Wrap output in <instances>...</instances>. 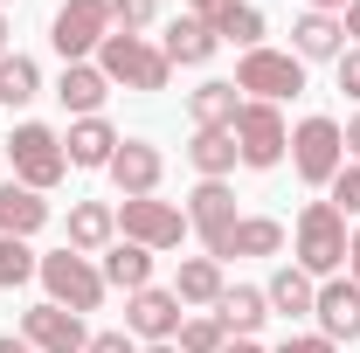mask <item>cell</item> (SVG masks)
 <instances>
[{
	"instance_id": "cell-1",
	"label": "cell",
	"mask_w": 360,
	"mask_h": 353,
	"mask_svg": "<svg viewBox=\"0 0 360 353\" xmlns=\"http://www.w3.org/2000/svg\"><path fill=\"white\" fill-rule=\"evenodd\" d=\"M291 167H298L305 187H333L340 167H347V132H340V118H326V111L298 118V125H291Z\"/></svg>"
},
{
	"instance_id": "cell-2",
	"label": "cell",
	"mask_w": 360,
	"mask_h": 353,
	"mask_svg": "<svg viewBox=\"0 0 360 353\" xmlns=\"http://www.w3.org/2000/svg\"><path fill=\"white\" fill-rule=\"evenodd\" d=\"M298 270L305 277H340L347 270V215L333 201H305L298 208Z\"/></svg>"
},
{
	"instance_id": "cell-3",
	"label": "cell",
	"mask_w": 360,
	"mask_h": 353,
	"mask_svg": "<svg viewBox=\"0 0 360 353\" xmlns=\"http://www.w3.org/2000/svg\"><path fill=\"white\" fill-rule=\"evenodd\" d=\"M111 84L125 90H167V77H174V63H167V49L146 42V35H104V49L90 56Z\"/></svg>"
},
{
	"instance_id": "cell-4",
	"label": "cell",
	"mask_w": 360,
	"mask_h": 353,
	"mask_svg": "<svg viewBox=\"0 0 360 353\" xmlns=\"http://www.w3.org/2000/svg\"><path fill=\"white\" fill-rule=\"evenodd\" d=\"M7 167H14V180L21 187H35V194H49L56 180L70 174V153H63V132H49V125H14L7 132Z\"/></svg>"
},
{
	"instance_id": "cell-5",
	"label": "cell",
	"mask_w": 360,
	"mask_h": 353,
	"mask_svg": "<svg viewBox=\"0 0 360 353\" xmlns=\"http://www.w3.org/2000/svg\"><path fill=\"white\" fill-rule=\"evenodd\" d=\"M35 277L49 284V305L77 312V319H84V312H97V305H104V291H111V284H104V270L90 264V257H77L70 243H63L56 257H42V270H35Z\"/></svg>"
},
{
	"instance_id": "cell-6",
	"label": "cell",
	"mask_w": 360,
	"mask_h": 353,
	"mask_svg": "<svg viewBox=\"0 0 360 353\" xmlns=\"http://www.w3.org/2000/svg\"><path fill=\"white\" fill-rule=\"evenodd\" d=\"M111 35V0H63L56 21H49V42L63 63H90Z\"/></svg>"
},
{
	"instance_id": "cell-7",
	"label": "cell",
	"mask_w": 360,
	"mask_h": 353,
	"mask_svg": "<svg viewBox=\"0 0 360 353\" xmlns=\"http://www.w3.org/2000/svg\"><path fill=\"white\" fill-rule=\"evenodd\" d=\"M236 153H243V167L270 174V167L291 153V125H284V111H277V104H257V97H243V111H236Z\"/></svg>"
},
{
	"instance_id": "cell-8",
	"label": "cell",
	"mask_w": 360,
	"mask_h": 353,
	"mask_svg": "<svg viewBox=\"0 0 360 353\" xmlns=\"http://www.w3.org/2000/svg\"><path fill=\"white\" fill-rule=\"evenodd\" d=\"M118 236L139 243V250H180L187 243V208L174 201H160V194H146V201H118Z\"/></svg>"
},
{
	"instance_id": "cell-9",
	"label": "cell",
	"mask_w": 360,
	"mask_h": 353,
	"mask_svg": "<svg viewBox=\"0 0 360 353\" xmlns=\"http://www.w3.org/2000/svg\"><path fill=\"white\" fill-rule=\"evenodd\" d=\"M236 90H250L257 104H284V97L305 90V63H298L291 49H250V56L236 63Z\"/></svg>"
},
{
	"instance_id": "cell-10",
	"label": "cell",
	"mask_w": 360,
	"mask_h": 353,
	"mask_svg": "<svg viewBox=\"0 0 360 353\" xmlns=\"http://www.w3.org/2000/svg\"><path fill=\"white\" fill-rule=\"evenodd\" d=\"M111 187L125 194V201H146V194H160V174H167V153L153 146V139H125L118 153H111Z\"/></svg>"
},
{
	"instance_id": "cell-11",
	"label": "cell",
	"mask_w": 360,
	"mask_h": 353,
	"mask_svg": "<svg viewBox=\"0 0 360 353\" xmlns=\"http://www.w3.org/2000/svg\"><path fill=\"white\" fill-rule=\"evenodd\" d=\"M180 319H187V312H180L174 284H167V291H160V284H146V291H132V298H125V333H132V340L167 347V340L180 333Z\"/></svg>"
},
{
	"instance_id": "cell-12",
	"label": "cell",
	"mask_w": 360,
	"mask_h": 353,
	"mask_svg": "<svg viewBox=\"0 0 360 353\" xmlns=\"http://www.w3.org/2000/svg\"><path fill=\"white\" fill-rule=\"evenodd\" d=\"M284 250V222L270 215H236L222 236H208V257L215 264H236V257H277Z\"/></svg>"
},
{
	"instance_id": "cell-13",
	"label": "cell",
	"mask_w": 360,
	"mask_h": 353,
	"mask_svg": "<svg viewBox=\"0 0 360 353\" xmlns=\"http://www.w3.org/2000/svg\"><path fill=\"white\" fill-rule=\"evenodd\" d=\"M21 340H28L35 353H84L90 347L84 319L63 312V305H28V312H21Z\"/></svg>"
},
{
	"instance_id": "cell-14",
	"label": "cell",
	"mask_w": 360,
	"mask_h": 353,
	"mask_svg": "<svg viewBox=\"0 0 360 353\" xmlns=\"http://www.w3.org/2000/svg\"><path fill=\"white\" fill-rule=\"evenodd\" d=\"M312 319H319V333L340 347V340H360V284L354 277H326L319 284V298H312Z\"/></svg>"
},
{
	"instance_id": "cell-15",
	"label": "cell",
	"mask_w": 360,
	"mask_h": 353,
	"mask_svg": "<svg viewBox=\"0 0 360 353\" xmlns=\"http://www.w3.org/2000/svg\"><path fill=\"white\" fill-rule=\"evenodd\" d=\"M104 97H111V77H104L97 63H63V77H56V104H63L70 118H97Z\"/></svg>"
},
{
	"instance_id": "cell-16",
	"label": "cell",
	"mask_w": 360,
	"mask_h": 353,
	"mask_svg": "<svg viewBox=\"0 0 360 353\" xmlns=\"http://www.w3.org/2000/svg\"><path fill=\"white\" fill-rule=\"evenodd\" d=\"M291 56L298 63H340L347 56V28H340V14H298V28H291Z\"/></svg>"
},
{
	"instance_id": "cell-17",
	"label": "cell",
	"mask_w": 360,
	"mask_h": 353,
	"mask_svg": "<svg viewBox=\"0 0 360 353\" xmlns=\"http://www.w3.org/2000/svg\"><path fill=\"white\" fill-rule=\"evenodd\" d=\"M125 139L118 125L97 111V118H70V132H63V153H70V167H111V153H118Z\"/></svg>"
},
{
	"instance_id": "cell-18",
	"label": "cell",
	"mask_w": 360,
	"mask_h": 353,
	"mask_svg": "<svg viewBox=\"0 0 360 353\" xmlns=\"http://www.w3.org/2000/svg\"><path fill=\"white\" fill-rule=\"evenodd\" d=\"M160 49H167V63H174V70H194V63H208V56L222 49V35H215V21H201V14H174Z\"/></svg>"
},
{
	"instance_id": "cell-19",
	"label": "cell",
	"mask_w": 360,
	"mask_h": 353,
	"mask_svg": "<svg viewBox=\"0 0 360 353\" xmlns=\"http://www.w3.org/2000/svg\"><path fill=\"white\" fill-rule=\"evenodd\" d=\"M118 243V208L111 201H77L70 208V250L77 257H97V250H111Z\"/></svg>"
},
{
	"instance_id": "cell-20",
	"label": "cell",
	"mask_w": 360,
	"mask_h": 353,
	"mask_svg": "<svg viewBox=\"0 0 360 353\" xmlns=\"http://www.w3.org/2000/svg\"><path fill=\"white\" fill-rule=\"evenodd\" d=\"M187 111H194V132H229L236 111H243V90L222 84V77H208L201 90H187Z\"/></svg>"
},
{
	"instance_id": "cell-21",
	"label": "cell",
	"mask_w": 360,
	"mask_h": 353,
	"mask_svg": "<svg viewBox=\"0 0 360 353\" xmlns=\"http://www.w3.org/2000/svg\"><path fill=\"white\" fill-rule=\"evenodd\" d=\"M215 319H222V333L250 340V333H257V326L270 319V298H264V284H229L222 298H215Z\"/></svg>"
},
{
	"instance_id": "cell-22",
	"label": "cell",
	"mask_w": 360,
	"mask_h": 353,
	"mask_svg": "<svg viewBox=\"0 0 360 353\" xmlns=\"http://www.w3.org/2000/svg\"><path fill=\"white\" fill-rule=\"evenodd\" d=\"M49 222V201L35 194V187H21V180H0V236H35Z\"/></svg>"
},
{
	"instance_id": "cell-23",
	"label": "cell",
	"mask_w": 360,
	"mask_h": 353,
	"mask_svg": "<svg viewBox=\"0 0 360 353\" xmlns=\"http://www.w3.org/2000/svg\"><path fill=\"white\" fill-rule=\"evenodd\" d=\"M229 222H236V194H229V180H201V187L187 194V229H201V243H208V236H222Z\"/></svg>"
},
{
	"instance_id": "cell-24",
	"label": "cell",
	"mask_w": 360,
	"mask_h": 353,
	"mask_svg": "<svg viewBox=\"0 0 360 353\" xmlns=\"http://www.w3.org/2000/svg\"><path fill=\"white\" fill-rule=\"evenodd\" d=\"M264 298H270V312H284V319H312L319 277H305V270H298V264H284V270H270Z\"/></svg>"
},
{
	"instance_id": "cell-25",
	"label": "cell",
	"mask_w": 360,
	"mask_h": 353,
	"mask_svg": "<svg viewBox=\"0 0 360 353\" xmlns=\"http://www.w3.org/2000/svg\"><path fill=\"white\" fill-rule=\"evenodd\" d=\"M104 284H118V291H125V298H132V291H146V284H153V250H139V243H125V236H118V243H111V250H104Z\"/></svg>"
},
{
	"instance_id": "cell-26",
	"label": "cell",
	"mask_w": 360,
	"mask_h": 353,
	"mask_svg": "<svg viewBox=\"0 0 360 353\" xmlns=\"http://www.w3.org/2000/svg\"><path fill=\"white\" fill-rule=\"evenodd\" d=\"M222 291H229V277H222L215 257H187V264L174 270V298L180 305H215Z\"/></svg>"
},
{
	"instance_id": "cell-27",
	"label": "cell",
	"mask_w": 360,
	"mask_h": 353,
	"mask_svg": "<svg viewBox=\"0 0 360 353\" xmlns=\"http://www.w3.org/2000/svg\"><path fill=\"white\" fill-rule=\"evenodd\" d=\"M187 160H194L201 180H229L236 160H243V153H236V125H229V132H194L187 139Z\"/></svg>"
},
{
	"instance_id": "cell-28",
	"label": "cell",
	"mask_w": 360,
	"mask_h": 353,
	"mask_svg": "<svg viewBox=\"0 0 360 353\" xmlns=\"http://www.w3.org/2000/svg\"><path fill=\"white\" fill-rule=\"evenodd\" d=\"M215 35H222V42H236L243 56H250V49H264V7H250V0H229L222 14H215Z\"/></svg>"
},
{
	"instance_id": "cell-29",
	"label": "cell",
	"mask_w": 360,
	"mask_h": 353,
	"mask_svg": "<svg viewBox=\"0 0 360 353\" xmlns=\"http://www.w3.org/2000/svg\"><path fill=\"white\" fill-rule=\"evenodd\" d=\"M35 97H42V70H35L28 56H14V49H7V56H0V104H14V111H21V104H35Z\"/></svg>"
},
{
	"instance_id": "cell-30",
	"label": "cell",
	"mask_w": 360,
	"mask_h": 353,
	"mask_svg": "<svg viewBox=\"0 0 360 353\" xmlns=\"http://www.w3.org/2000/svg\"><path fill=\"white\" fill-rule=\"evenodd\" d=\"M180 353H222L229 347V333H222V319L215 312H194V319H180Z\"/></svg>"
},
{
	"instance_id": "cell-31",
	"label": "cell",
	"mask_w": 360,
	"mask_h": 353,
	"mask_svg": "<svg viewBox=\"0 0 360 353\" xmlns=\"http://www.w3.org/2000/svg\"><path fill=\"white\" fill-rule=\"evenodd\" d=\"M42 270V257L21 243V236H0V291H14V284H28Z\"/></svg>"
},
{
	"instance_id": "cell-32",
	"label": "cell",
	"mask_w": 360,
	"mask_h": 353,
	"mask_svg": "<svg viewBox=\"0 0 360 353\" xmlns=\"http://www.w3.org/2000/svg\"><path fill=\"white\" fill-rule=\"evenodd\" d=\"M160 21V0H111V35H146Z\"/></svg>"
},
{
	"instance_id": "cell-33",
	"label": "cell",
	"mask_w": 360,
	"mask_h": 353,
	"mask_svg": "<svg viewBox=\"0 0 360 353\" xmlns=\"http://www.w3.org/2000/svg\"><path fill=\"white\" fill-rule=\"evenodd\" d=\"M333 208H340V215H360V167H340V180H333Z\"/></svg>"
},
{
	"instance_id": "cell-34",
	"label": "cell",
	"mask_w": 360,
	"mask_h": 353,
	"mask_svg": "<svg viewBox=\"0 0 360 353\" xmlns=\"http://www.w3.org/2000/svg\"><path fill=\"white\" fill-rule=\"evenodd\" d=\"M84 353H139V347H132V333H90Z\"/></svg>"
},
{
	"instance_id": "cell-35",
	"label": "cell",
	"mask_w": 360,
	"mask_h": 353,
	"mask_svg": "<svg viewBox=\"0 0 360 353\" xmlns=\"http://www.w3.org/2000/svg\"><path fill=\"white\" fill-rule=\"evenodd\" d=\"M333 70H340V90H347V97H360V49H347Z\"/></svg>"
},
{
	"instance_id": "cell-36",
	"label": "cell",
	"mask_w": 360,
	"mask_h": 353,
	"mask_svg": "<svg viewBox=\"0 0 360 353\" xmlns=\"http://www.w3.org/2000/svg\"><path fill=\"white\" fill-rule=\"evenodd\" d=\"M277 353H333V340L326 333H298V340H284Z\"/></svg>"
},
{
	"instance_id": "cell-37",
	"label": "cell",
	"mask_w": 360,
	"mask_h": 353,
	"mask_svg": "<svg viewBox=\"0 0 360 353\" xmlns=\"http://www.w3.org/2000/svg\"><path fill=\"white\" fill-rule=\"evenodd\" d=\"M180 7H187V14H201V21H215V14H222L229 0H180Z\"/></svg>"
},
{
	"instance_id": "cell-38",
	"label": "cell",
	"mask_w": 360,
	"mask_h": 353,
	"mask_svg": "<svg viewBox=\"0 0 360 353\" xmlns=\"http://www.w3.org/2000/svg\"><path fill=\"white\" fill-rule=\"evenodd\" d=\"M340 132H347V153H354V167H360V111L347 118V125H340Z\"/></svg>"
},
{
	"instance_id": "cell-39",
	"label": "cell",
	"mask_w": 360,
	"mask_h": 353,
	"mask_svg": "<svg viewBox=\"0 0 360 353\" xmlns=\"http://www.w3.org/2000/svg\"><path fill=\"white\" fill-rule=\"evenodd\" d=\"M347 277H354V284H360V229H354V236H347Z\"/></svg>"
},
{
	"instance_id": "cell-40",
	"label": "cell",
	"mask_w": 360,
	"mask_h": 353,
	"mask_svg": "<svg viewBox=\"0 0 360 353\" xmlns=\"http://www.w3.org/2000/svg\"><path fill=\"white\" fill-rule=\"evenodd\" d=\"M340 28H347V35H354V49H360V0L347 7V14H340Z\"/></svg>"
},
{
	"instance_id": "cell-41",
	"label": "cell",
	"mask_w": 360,
	"mask_h": 353,
	"mask_svg": "<svg viewBox=\"0 0 360 353\" xmlns=\"http://www.w3.org/2000/svg\"><path fill=\"white\" fill-rule=\"evenodd\" d=\"M305 7H312V14H347L354 0H305Z\"/></svg>"
},
{
	"instance_id": "cell-42",
	"label": "cell",
	"mask_w": 360,
	"mask_h": 353,
	"mask_svg": "<svg viewBox=\"0 0 360 353\" xmlns=\"http://www.w3.org/2000/svg\"><path fill=\"white\" fill-rule=\"evenodd\" d=\"M0 353H35V347H28L21 333H7V340H0Z\"/></svg>"
},
{
	"instance_id": "cell-43",
	"label": "cell",
	"mask_w": 360,
	"mask_h": 353,
	"mask_svg": "<svg viewBox=\"0 0 360 353\" xmlns=\"http://www.w3.org/2000/svg\"><path fill=\"white\" fill-rule=\"evenodd\" d=\"M222 353H264V347H257V340H229Z\"/></svg>"
},
{
	"instance_id": "cell-44",
	"label": "cell",
	"mask_w": 360,
	"mask_h": 353,
	"mask_svg": "<svg viewBox=\"0 0 360 353\" xmlns=\"http://www.w3.org/2000/svg\"><path fill=\"white\" fill-rule=\"evenodd\" d=\"M0 56H7V14H0Z\"/></svg>"
},
{
	"instance_id": "cell-45",
	"label": "cell",
	"mask_w": 360,
	"mask_h": 353,
	"mask_svg": "<svg viewBox=\"0 0 360 353\" xmlns=\"http://www.w3.org/2000/svg\"><path fill=\"white\" fill-rule=\"evenodd\" d=\"M146 353H180V347H146Z\"/></svg>"
},
{
	"instance_id": "cell-46",
	"label": "cell",
	"mask_w": 360,
	"mask_h": 353,
	"mask_svg": "<svg viewBox=\"0 0 360 353\" xmlns=\"http://www.w3.org/2000/svg\"><path fill=\"white\" fill-rule=\"evenodd\" d=\"M0 14H7V0H0Z\"/></svg>"
}]
</instances>
